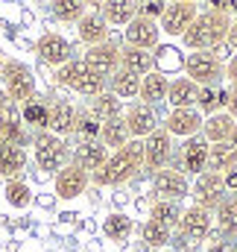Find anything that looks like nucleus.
<instances>
[{
    "mask_svg": "<svg viewBox=\"0 0 237 252\" xmlns=\"http://www.w3.org/2000/svg\"><path fill=\"white\" fill-rule=\"evenodd\" d=\"M141 167H144V141H135L132 138L126 147L109 153L106 164L91 173V182L100 185V188H118L123 182H129Z\"/></svg>",
    "mask_w": 237,
    "mask_h": 252,
    "instance_id": "nucleus-1",
    "label": "nucleus"
},
{
    "mask_svg": "<svg viewBox=\"0 0 237 252\" xmlns=\"http://www.w3.org/2000/svg\"><path fill=\"white\" fill-rule=\"evenodd\" d=\"M229 30H232V15L226 9H205L196 15V21L181 35V41L190 50H217L229 38Z\"/></svg>",
    "mask_w": 237,
    "mask_h": 252,
    "instance_id": "nucleus-2",
    "label": "nucleus"
},
{
    "mask_svg": "<svg viewBox=\"0 0 237 252\" xmlns=\"http://www.w3.org/2000/svg\"><path fill=\"white\" fill-rule=\"evenodd\" d=\"M56 82L76 91V94H82V97H97V94L106 91V79L97 76L82 59H70L67 64L56 67Z\"/></svg>",
    "mask_w": 237,
    "mask_h": 252,
    "instance_id": "nucleus-3",
    "label": "nucleus"
},
{
    "mask_svg": "<svg viewBox=\"0 0 237 252\" xmlns=\"http://www.w3.org/2000/svg\"><path fill=\"white\" fill-rule=\"evenodd\" d=\"M0 82H3V91L15 100V103H30L35 97V73L32 67L21 59H6L0 67Z\"/></svg>",
    "mask_w": 237,
    "mask_h": 252,
    "instance_id": "nucleus-4",
    "label": "nucleus"
},
{
    "mask_svg": "<svg viewBox=\"0 0 237 252\" xmlns=\"http://www.w3.org/2000/svg\"><path fill=\"white\" fill-rule=\"evenodd\" d=\"M32 156H35V164L44 173H59L61 167L67 164V158H70V147L64 144V138H59V135L41 132L32 141Z\"/></svg>",
    "mask_w": 237,
    "mask_h": 252,
    "instance_id": "nucleus-5",
    "label": "nucleus"
},
{
    "mask_svg": "<svg viewBox=\"0 0 237 252\" xmlns=\"http://www.w3.org/2000/svg\"><path fill=\"white\" fill-rule=\"evenodd\" d=\"M184 76L193 79L199 88H208V85H220V79L226 76V67L214 50H193L184 59Z\"/></svg>",
    "mask_w": 237,
    "mask_h": 252,
    "instance_id": "nucleus-6",
    "label": "nucleus"
},
{
    "mask_svg": "<svg viewBox=\"0 0 237 252\" xmlns=\"http://www.w3.org/2000/svg\"><path fill=\"white\" fill-rule=\"evenodd\" d=\"M173 158V135L167 129H155L144 138V167L147 170H164Z\"/></svg>",
    "mask_w": 237,
    "mask_h": 252,
    "instance_id": "nucleus-7",
    "label": "nucleus"
},
{
    "mask_svg": "<svg viewBox=\"0 0 237 252\" xmlns=\"http://www.w3.org/2000/svg\"><path fill=\"white\" fill-rule=\"evenodd\" d=\"M123 35H126V47H135V50H155L158 47V38H161V27L152 21V18H132V24L123 27Z\"/></svg>",
    "mask_w": 237,
    "mask_h": 252,
    "instance_id": "nucleus-8",
    "label": "nucleus"
},
{
    "mask_svg": "<svg viewBox=\"0 0 237 252\" xmlns=\"http://www.w3.org/2000/svg\"><path fill=\"white\" fill-rule=\"evenodd\" d=\"M196 15H199V6H196V3L173 0V3H167V9H164L158 27H161V32H167V35H184V32L190 30V24L196 21Z\"/></svg>",
    "mask_w": 237,
    "mask_h": 252,
    "instance_id": "nucleus-9",
    "label": "nucleus"
},
{
    "mask_svg": "<svg viewBox=\"0 0 237 252\" xmlns=\"http://www.w3.org/2000/svg\"><path fill=\"white\" fill-rule=\"evenodd\" d=\"M193 199H196V205H202V208H217L223 199H226V182H223V173H211V170H205V173H199L196 176V182H193Z\"/></svg>",
    "mask_w": 237,
    "mask_h": 252,
    "instance_id": "nucleus-10",
    "label": "nucleus"
},
{
    "mask_svg": "<svg viewBox=\"0 0 237 252\" xmlns=\"http://www.w3.org/2000/svg\"><path fill=\"white\" fill-rule=\"evenodd\" d=\"M88 182H91V173L82 170L73 161H67L59 173L53 176V188H56L59 199H76V196H82L85 188H88Z\"/></svg>",
    "mask_w": 237,
    "mask_h": 252,
    "instance_id": "nucleus-11",
    "label": "nucleus"
},
{
    "mask_svg": "<svg viewBox=\"0 0 237 252\" xmlns=\"http://www.w3.org/2000/svg\"><path fill=\"white\" fill-rule=\"evenodd\" d=\"M35 53H38V59L44 64H50V67H61V64H67L73 59V47H70V41L59 35V32H44L41 38H38V44H35Z\"/></svg>",
    "mask_w": 237,
    "mask_h": 252,
    "instance_id": "nucleus-12",
    "label": "nucleus"
},
{
    "mask_svg": "<svg viewBox=\"0 0 237 252\" xmlns=\"http://www.w3.org/2000/svg\"><path fill=\"white\" fill-rule=\"evenodd\" d=\"M82 62L88 64L97 76L112 79V73L120 70V47L112 44V41H103V44H97V47H88Z\"/></svg>",
    "mask_w": 237,
    "mask_h": 252,
    "instance_id": "nucleus-13",
    "label": "nucleus"
},
{
    "mask_svg": "<svg viewBox=\"0 0 237 252\" xmlns=\"http://www.w3.org/2000/svg\"><path fill=\"white\" fill-rule=\"evenodd\" d=\"M123 121H126V129L135 141H144L147 135H152L158 129V112L147 103H135L123 112Z\"/></svg>",
    "mask_w": 237,
    "mask_h": 252,
    "instance_id": "nucleus-14",
    "label": "nucleus"
},
{
    "mask_svg": "<svg viewBox=\"0 0 237 252\" xmlns=\"http://www.w3.org/2000/svg\"><path fill=\"white\" fill-rule=\"evenodd\" d=\"M152 193L158 196V199H184L187 193H190V182H187V176L184 173H178V170H158L155 176H152Z\"/></svg>",
    "mask_w": 237,
    "mask_h": 252,
    "instance_id": "nucleus-15",
    "label": "nucleus"
},
{
    "mask_svg": "<svg viewBox=\"0 0 237 252\" xmlns=\"http://www.w3.org/2000/svg\"><path fill=\"white\" fill-rule=\"evenodd\" d=\"M202 115L199 109H173L164 121V129L173 135V138H193L202 132Z\"/></svg>",
    "mask_w": 237,
    "mask_h": 252,
    "instance_id": "nucleus-16",
    "label": "nucleus"
},
{
    "mask_svg": "<svg viewBox=\"0 0 237 252\" xmlns=\"http://www.w3.org/2000/svg\"><path fill=\"white\" fill-rule=\"evenodd\" d=\"M76 118H79V109L73 106V103H67V100H56V103H50V115H47V132H53V135H73L76 132Z\"/></svg>",
    "mask_w": 237,
    "mask_h": 252,
    "instance_id": "nucleus-17",
    "label": "nucleus"
},
{
    "mask_svg": "<svg viewBox=\"0 0 237 252\" xmlns=\"http://www.w3.org/2000/svg\"><path fill=\"white\" fill-rule=\"evenodd\" d=\"M178 226H181V232H184L187 238L202 241V238L211 232V226H214V214H211L208 208H202V205H196V202H193L190 208H184V211H181Z\"/></svg>",
    "mask_w": 237,
    "mask_h": 252,
    "instance_id": "nucleus-18",
    "label": "nucleus"
},
{
    "mask_svg": "<svg viewBox=\"0 0 237 252\" xmlns=\"http://www.w3.org/2000/svg\"><path fill=\"white\" fill-rule=\"evenodd\" d=\"M76 32H79V41L85 47H97V44L109 41V24L100 12H85L82 21L76 24Z\"/></svg>",
    "mask_w": 237,
    "mask_h": 252,
    "instance_id": "nucleus-19",
    "label": "nucleus"
},
{
    "mask_svg": "<svg viewBox=\"0 0 237 252\" xmlns=\"http://www.w3.org/2000/svg\"><path fill=\"white\" fill-rule=\"evenodd\" d=\"M208 156H211V144L205 141V135H193L187 138L184 150H181V161L187 167V173H205L208 170Z\"/></svg>",
    "mask_w": 237,
    "mask_h": 252,
    "instance_id": "nucleus-20",
    "label": "nucleus"
},
{
    "mask_svg": "<svg viewBox=\"0 0 237 252\" xmlns=\"http://www.w3.org/2000/svg\"><path fill=\"white\" fill-rule=\"evenodd\" d=\"M199 85L193 82V79H187V76H176V79H170V88H167V103L173 106V109H196V103H199Z\"/></svg>",
    "mask_w": 237,
    "mask_h": 252,
    "instance_id": "nucleus-21",
    "label": "nucleus"
},
{
    "mask_svg": "<svg viewBox=\"0 0 237 252\" xmlns=\"http://www.w3.org/2000/svg\"><path fill=\"white\" fill-rule=\"evenodd\" d=\"M167 88H170V76L164 70H149L147 76H141V91L138 97L147 103V106H158L161 100H167Z\"/></svg>",
    "mask_w": 237,
    "mask_h": 252,
    "instance_id": "nucleus-22",
    "label": "nucleus"
},
{
    "mask_svg": "<svg viewBox=\"0 0 237 252\" xmlns=\"http://www.w3.org/2000/svg\"><path fill=\"white\" fill-rule=\"evenodd\" d=\"M106 158H109V147H103L100 138H94V141H82V144L76 147V153H73V164H79V167L88 170V173L100 170V167L106 164Z\"/></svg>",
    "mask_w": 237,
    "mask_h": 252,
    "instance_id": "nucleus-23",
    "label": "nucleus"
},
{
    "mask_svg": "<svg viewBox=\"0 0 237 252\" xmlns=\"http://www.w3.org/2000/svg\"><path fill=\"white\" fill-rule=\"evenodd\" d=\"M109 27H126L132 24V18H138V3L135 0H106L100 9H97Z\"/></svg>",
    "mask_w": 237,
    "mask_h": 252,
    "instance_id": "nucleus-24",
    "label": "nucleus"
},
{
    "mask_svg": "<svg viewBox=\"0 0 237 252\" xmlns=\"http://www.w3.org/2000/svg\"><path fill=\"white\" fill-rule=\"evenodd\" d=\"M27 167V150L18 144L3 141L0 144V176L3 179H18V173Z\"/></svg>",
    "mask_w": 237,
    "mask_h": 252,
    "instance_id": "nucleus-25",
    "label": "nucleus"
},
{
    "mask_svg": "<svg viewBox=\"0 0 237 252\" xmlns=\"http://www.w3.org/2000/svg\"><path fill=\"white\" fill-rule=\"evenodd\" d=\"M235 118L223 109V112H217V115H211L205 124H202V135H205V141L208 144H223V141H229L232 138V132H235Z\"/></svg>",
    "mask_w": 237,
    "mask_h": 252,
    "instance_id": "nucleus-26",
    "label": "nucleus"
},
{
    "mask_svg": "<svg viewBox=\"0 0 237 252\" xmlns=\"http://www.w3.org/2000/svg\"><path fill=\"white\" fill-rule=\"evenodd\" d=\"M120 67L135 73V76H147L149 70H155V56L149 50H135V47H126L120 50Z\"/></svg>",
    "mask_w": 237,
    "mask_h": 252,
    "instance_id": "nucleus-27",
    "label": "nucleus"
},
{
    "mask_svg": "<svg viewBox=\"0 0 237 252\" xmlns=\"http://www.w3.org/2000/svg\"><path fill=\"white\" fill-rule=\"evenodd\" d=\"M91 115H94L100 124L118 121V118H123V103H120V97H115L112 91H103V94H97V97L91 100Z\"/></svg>",
    "mask_w": 237,
    "mask_h": 252,
    "instance_id": "nucleus-28",
    "label": "nucleus"
},
{
    "mask_svg": "<svg viewBox=\"0 0 237 252\" xmlns=\"http://www.w3.org/2000/svg\"><path fill=\"white\" fill-rule=\"evenodd\" d=\"M100 141H103V147H109L112 153L120 150V147H126V144L132 141V135H129V129H126V121L118 118V121L100 124Z\"/></svg>",
    "mask_w": 237,
    "mask_h": 252,
    "instance_id": "nucleus-29",
    "label": "nucleus"
},
{
    "mask_svg": "<svg viewBox=\"0 0 237 252\" xmlns=\"http://www.w3.org/2000/svg\"><path fill=\"white\" fill-rule=\"evenodd\" d=\"M235 164H237V150L232 147V141L211 144V156H208V170L211 173H226Z\"/></svg>",
    "mask_w": 237,
    "mask_h": 252,
    "instance_id": "nucleus-30",
    "label": "nucleus"
},
{
    "mask_svg": "<svg viewBox=\"0 0 237 252\" xmlns=\"http://www.w3.org/2000/svg\"><path fill=\"white\" fill-rule=\"evenodd\" d=\"M138 91H141V76L123 70V67L112 73V94H115V97L129 100V97H138Z\"/></svg>",
    "mask_w": 237,
    "mask_h": 252,
    "instance_id": "nucleus-31",
    "label": "nucleus"
},
{
    "mask_svg": "<svg viewBox=\"0 0 237 252\" xmlns=\"http://www.w3.org/2000/svg\"><path fill=\"white\" fill-rule=\"evenodd\" d=\"M50 9H53V18L61 21V24H79L82 15L88 12L85 9V0H53Z\"/></svg>",
    "mask_w": 237,
    "mask_h": 252,
    "instance_id": "nucleus-32",
    "label": "nucleus"
},
{
    "mask_svg": "<svg viewBox=\"0 0 237 252\" xmlns=\"http://www.w3.org/2000/svg\"><path fill=\"white\" fill-rule=\"evenodd\" d=\"M217 226L223 229L226 238H235L237 235V196H226L217 205Z\"/></svg>",
    "mask_w": 237,
    "mask_h": 252,
    "instance_id": "nucleus-33",
    "label": "nucleus"
},
{
    "mask_svg": "<svg viewBox=\"0 0 237 252\" xmlns=\"http://www.w3.org/2000/svg\"><path fill=\"white\" fill-rule=\"evenodd\" d=\"M226 100H229V91H226V88H220V85H208V88L199 91V103H196V106L211 118V115L220 112V106L226 109Z\"/></svg>",
    "mask_w": 237,
    "mask_h": 252,
    "instance_id": "nucleus-34",
    "label": "nucleus"
},
{
    "mask_svg": "<svg viewBox=\"0 0 237 252\" xmlns=\"http://www.w3.org/2000/svg\"><path fill=\"white\" fill-rule=\"evenodd\" d=\"M103 232H106L109 241L123 244V241L132 235V217H126V214H109V217L103 220Z\"/></svg>",
    "mask_w": 237,
    "mask_h": 252,
    "instance_id": "nucleus-35",
    "label": "nucleus"
},
{
    "mask_svg": "<svg viewBox=\"0 0 237 252\" xmlns=\"http://www.w3.org/2000/svg\"><path fill=\"white\" fill-rule=\"evenodd\" d=\"M47 115H50V103H41V100H30L21 106V121L35 129H47Z\"/></svg>",
    "mask_w": 237,
    "mask_h": 252,
    "instance_id": "nucleus-36",
    "label": "nucleus"
},
{
    "mask_svg": "<svg viewBox=\"0 0 237 252\" xmlns=\"http://www.w3.org/2000/svg\"><path fill=\"white\" fill-rule=\"evenodd\" d=\"M141 238H144V244L149 247V250H158V247H164L167 241H170V226H164V223H158V220H147L144 226H141Z\"/></svg>",
    "mask_w": 237,
    "mask_h": 252,
    "instance_id": "nucleus-37",
    "label": "nucleus"
},
{
    "mask_svg": "<svg viewBox=\"0 0 237 252\" xmlns=\"http://www.w3.org/2000/svg\"><path fill=\"white\" fill-rule=\"evenodd\" d=\"M149 217L158 220V223H164V226H178V220H181V208H178L176 199H155Z\"/></svg>",
    "mask_w": 237,
    "mask_h": 252,
    "instance_id": "nucleus-38",
    "label": "nucleus"
},
{
    "mask_svg": "<svg viewBox=\"0 0 237 252\" xmlns=\"http://www.w3.org/2000/svg\"><path fill=\"white\" fill-rule=\"evenodd\" d=\"M3 196L12 208H27L32 202V193H30V185L21 182V179H6V188H3Z\"/></svg>",
    "mask_w": 237,
    "mask_h": 252,
    "instance_id": "nucleus-39",
    "label": "nucleus"
},
{
    "mask_svg": "<svg viewBox=\"0 0 237 252\" xmlns=\"http://www.w3.org/2000/svg\"><path fill=\"white\" fill-rule=\"evenodd\" d=\"M76 135H82V141L100 138V121L91 112H79V118H76Z\"/></svg>",
    "mask_w": 237,
    "mask_h": 252,
    "instance_id": "nucleus-40",
    "label": "nucleus"
},
{
    "mask_svg": "<svg viewBox=\"0 0 237 252\" xmlns=\"http://www.w3.org/2000/svg\"><path fill=\"white\" fill-rule=\"evenodd\" d=\"M164 9H167V3L164 0H141L138 3V15H144V18H161L164 15Z\"/></svg>",
    "mask_w": 237,
    "mask_h": 252,
    "instance_id": "nucleus-41",
    "label": "nucleus"
},
{
    "mask_svg": "<svg viewBox=\"0 0 237 252\" xmlns=\"http://www.w3.org/2000/svg\"><path fill=\"white\" fill-rule=\"evenodd\" d=\"M176 53H178L176 47H161V50L155 53V62L161 59V62L170 64V67H178V64H181V56H176Z\"/></svg>",
    "mask_w": 237,
    "mask_h": 252,
    "instance_id": "nucleus-42",
    "label": "nucleus"
},
{
    "mask_svg": "<svg viewBox=\"0 0 237 252\" xmlns=\"http://www.w3.org/2000/svg\"><path fill=\"white\" fill-rule=\"evenodd\" d=\"M226 112H229V115H232V118L237 121V82L232 85V88H229V100H226Z\"/></svg>",
    "mask_w": 237,
    "mask_h": 252,
    "instance_id": "nucleus-43",
    "label": "nucleus"
},
{
    "mask_svg": "<svg viewBox=\"0 0 237 252\" xmlns=\"http://www.w3.org/2000/svg\"><path fill=\"white\" fill-rule=\"evenodd\" d=\"M223 182H226V190H235V193H237V164H235V167H229V170L223 173Z\"/></svg>",
    "mask_w": 237,
    "mask_h": 252,
    "instance_id": "nucleus-44",
    "label": "nucleus"
},
{
    "mask_svg": "<svg viewBox=\"0 0 237 252\" xmlns=\"http://www.w3.org/2000/svg\"><path fill=\"white\" fill-rule=\"evenodd\" d=\"M226 76H229V82H232V85L237 82V53L229 59V64H226Z\"/></svg>",
    "mask_w": 237,
    "mask_h": 252,
    "instance_id": "nucleus-45",
    "label": "nucleus"
},
{
    "mask_svg": "<svg viewBox=\"0 0 237 252\" xmlns=\"http://www.w3.org/2000/svg\"><path fill=\"white\" fill-rule=\"evenodd\" d=\"M208 252H235V247H232L229 241H214V244L208 247Z\"/></svg>",
    "mask_w": 237,
    "mask_h": 252,
    "instance_id": "nucleus-46",
    "label": "nucleus"
},
{
    "mask_svg": "<svg viewBox=\"0 0 237 252\" xmlns=\"http://www.w3.org/2000/svg\"><path fill=\"white\" fill-rule=\"evenodd\" d=\"M232 47H237V21H232V30H229V38H226Z\"/></svg>",
    "mask_w": 237,
    "mask_h": 252,
    "instance_id": "nucleus-47",
    "label": "nucleus"
},
{
    "mask_svg": "<svg viewBox=\"0 0 237 252\" xmlns=\"http://www.w3.org/2000/svg\"><path fill=\"white\" fill-rule=\"evenodd\" d=\"M226 3H229V0H208L211 9H226Z\"/></svg>",
    "mask_w": 237,
    "mask_h": 252,
    "instance_id": "nucleus-48",
    "label": "nucleus"
},
{
    "mask_svg": "<svg viewBox=\"0 0 237 252\" xmlns=\"http://www.w3.org/2000/svg\"><path fill=\"white\" fill-rule=\"evenodd\" d=\"M226 12H235V15H237V0H229V6H226Z\"/></svg>",
    "mask_w": 237,
    "mask_h": 252,
    "instance_id": "nucleus-49",
    "label": "nucleus"
},
{
    "mask_svg": "<svg viewBox=\"0 0 237 252\" xmlns=\"http://www.w3.org/2000/svg\"><path fill=\"white\" fill-rule=\"evenodd\" d=\"M103 3H106V0H85V6H97V9H100Z\"/></svg>",
    "mask_w": 237,
    "mask_h": 252,
    "instance_id": "nucleus-50",
    "label": "nucleus"
},
{
    "mask_svg": "<svg viewBox=\"0 0 237 252\" xmlns=\"http://www.w3.org/2000/svg\"><path fill=\"white\" fill-rule=\"evenodd\" d=\"M229 141H232V147L237 150V124H235V132H232V138H229Z\"/></svg>",
    "mask_w": 237,
    "mask_h": 252,
    "instance_id": "nucleus-51",
    "label": "nucleus"
},
{
    "mask_svg": "<svg viewBox=\"0 0 237 252\" xmlns=\"http://www.w3.org/2000/svg\"><path fill=\"white\" fill-rule=\"evenodd\" d=\"M0 144H3V135H0Z\"/></svg>",
    "mask_w": 237,
    "mask_h": 252,
    "instance_id": "nucleus-52",
    "label": "nucleus"
},
{
    "mask_svg": "<svg viewBox=\"0 0 237 252\" xmlns=\"http://www.w3.org/2000/svg\"><path fill=\"white\" fill-rule=\"evenodd\" d=\"M187 3H196V0H187Z\"/></svg>",
    "mask_w": 237,
    "mask_h": 252,
    "instance_id": "nucleus-53",
    "label": "nucleus"
},
{
    "mask_svg": "<svg viewBox=\"0 0 237 252\" xmlns=\"http://www.w3.org/2000/svg\"><path fill=\"white\" fill-rule=\"evenodd\" d=\"M0 67H3V62H0Z\"/></svg>",
    "mask_w": 237,
    "mask_h": 252,
    "instance_id": "nucleus-54",
    "label": "nucleus"
},
{
    "mask_svg": "<svg viewBox=\"0 0 237 252\" xmlns=\"http://www.w3.org/2000/svg\"><path fill=\"white\" fill-rule=\"evenodd\" d=\"M235 252H237V247H235Z\"/></svg>",
    "mask_w": 237,
    "mask_h": 252,
    "instance_id": "nucleus-55",
    "label": "nucleus"
}]
</instances>
